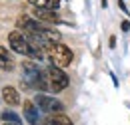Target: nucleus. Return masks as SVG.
<instances>
[{
    "label": "nucleus",
    "mask_w": 130,
    "mask_h": 125,
    "mask_svg": "<svg viewBox=\"0 0 130 125\" xmlns=\"http://www.w3.org/2000/svg\"><path fill=\"white\" fill-rule=\"evenodd\" d=\"M22 79H24V83L30 85L32 89H38V91L50 89L46 72H42L36 62H22Z\"/></svg>",
    "instance_id": "f257e3e1"
},
{
    "label": "nucleus",
    "mask_w": 130,
    "mask_h": 125,
    "mask_svg": "<svg viewBox=\"0 0 130 125\" xmlns=\"http://www.w3.org/2000/svg\"><path fill=\"white\" fill-rule=\"evenodd\" d=\"M46 56H48V60L52 62V66H58V68H68L72 60H74V54H72V50L62 44V42H56V44H50L46 48Z\"/></svg>",
    "instance_id": "f03ea898"
},
{
    "label": "nucleus",
    "mask_w": 130,
    "mask_h": 125,
    "mask_svg": "<svg viewBox=\"0 0 130 125\" xmlns=\"http://www.w3.org/2000/svg\"><path fill=\"white\" fill-rule=\"evenodd\" d=\"M46 78H48L50 89H52L54 93L66 89L68 83H70V79H68V76L64 74V70L58 68V66H48V68H46Z\"/></svg>",
    "instance_id": "7ed1b4c3"
},
{
    "label": "nucleus",
    "mask_w": 130,
    "mask_h": 125,
    "mask_svg": "<svg viewBox=\"0 0 130 125\" xmlns=\"http://www.w3.org/2000/svg\"><path fill=\"white\" fill-rule=\"evenodd\" d=\"M34 103L38 105V109L44 111V113H62L64 109V103L52 95H46V93H36L34 97Z\"/></svg>",
    "instance_id": "20e7f679"
},
{
    "label": "nucleus",
    "mask_w": 130,
    "mask_h": 125,
    "mask_svg": "<svg viewBox=\"0 0 130 125\" xmlns=\"http://www.w3.org/2000/svg\"><path fill=\"white\" fill-rule=\"evenodd\" d=\"M22 107H24V117H26L28 123L30 125H40V109H38V105H36L34 101H24Z\"/></svg>",
    "instance_id": "39448f33"
},
{
    "label": "nucleus",
    "mask_w": 130,
    "mask_h": 125,
    "mask_svg": "<svg viewBox=\"0 0 130 125\" xmlns=\"http://www.w3.org/2000/svg\"><path fill=\"white\" fill-rule=\"evenodd\" d=\"M34 18L40 22H50V24L60 22V16L56 14V10H44V8H34Z\"/></svg>",
    "instance_id": "423d86ee"
},
{
    "label": "nucleus",
    "mask_w": 130,
    "mask_h": 125,
    "mask_svg": "<svg viewBox=\"0 0 130 125\" xmlns=\"http://www.w3.org/2000/svg\"><path fill=\"white\" fill-rule=\"evenodd\" d=\"M0 93H2V101H4L6 105H18V103H20L18 89H16V87H12V85H6Z\"/></svg>",
    "instance_id": "0eeeda50"
},
{
    "label": "nucleus",
    "mask_w": 130,
    "mask_h": 125,
    "mask_svg": "<svg viewBox=\"0 0 130 125\" xmlns=\"http://www.w3.org/2000/svg\"><path fill=\"white\" fill-rule=\"evenodd\" d=\"M14 56L6 50L4 46H0V70H4V72H10V70H14Z\"/></svg>",
    "instance_id": "6e6552de"
},
{
    "label": "nucleus",
    "mask_w": 130,
    "mask_h": 125,
    "mask_svg": "<svg viewBox=\"0 0 130 125\" xmlns=\"http://www.w3.org/2000/svg\"><path fill=\"white\" fill-rule=\"evenodd\" d=\"M28 2L32 4L34 8H44V10H56L58 4H60L56 0H28Z\"/></svg>",
    "instance_id": "1a4fd4ad"
},
{
    "label": "nucleus",
    "mask_w": 130,
    "mask_h": 125,
    "mask_svg": "<svg viewBox=\"0 0 130 125\" xmlns=\"http://www.w3.org/2000/svg\"><path fill=\"white\" fill-rule=\"evenodd\" d=\"M46 125H74V123H72L70 117H66L64 113H54V115L48 119Z\"/></svg>",
    "instance_id": "9d476101"
},
{
    "label": "nucleus",
    "mask_w": 130,
    "mask_h": 125,
    "mask_svg": "<svg viewBox=\"0 0 130 125\" xmlns=\"http://www.w3.org/2000/svg\"><path fill=\"white\" fill-rule=\"evenodd\" d=\"M0 119L4 121V123H16V125H20V115L18 113H14V111H10V109H4L2 113H0Z\"/></svg>",
    "instance_id": "9b49d317"
},
{
    "label": "nucleus",
    "mask_w": 130,
    "mask_h": 125,
    "mask_svg": "<svg viewBox=\"0 0 130 125\" xmlns=\"http://www.w3.org/2000/svg\"><path fill=\"white\" fill-rule=\"evenodd\" d=\"M120 28H122V32H128L130 30V22H128V20H124V22L120 24Z\"/></svg>",
    "instance_id": "f8f14e48"
},
{
    "label": "nucleus",
    "mask_w": 130,
    "mask_h": 125,
    "mask_svg": "<svg viewBox=\"0 0 130 125\" xmlns=\"http://www.w3.org/2000/svg\"><path fill=\"white\" fill-rule=\"evenodd\" d=\"M110 48H116V38L114 36H110Z\"/></svg>",
    "instance_id": "ddd939ff"
},
{
    "label": "nucleus",
    "mask_w": 130,
    "mask_h": 125,
    "mask_svg": "<svg viewBox=\"0 0 130 125\" xmlns=\"http://www.w3.org/2000/svg\"><path fill=\"white\" fill-rule=\"evenodd\" d=\"M4 125H16V123H4Z\"/></svg>",
    "instance_id": "4468645a"
},
{
    "label": "nucleus",
    "mask_w": 130,
    "mask_h": 125,
    "mask_svg": "<svg viewBox=\"0 0 130 125\" xmlns=\"http://www.w3.org/2000/svg\"><path fill=\"white\" fill-rule=\"evenodd\" d=\"M0 99H2V95H0Z\"/></svg>",
    "instance_id": "2eb2a0df"
},
{
    "label": "nucleus",
    "mask_w": 130,
    "mask_h": 125,
    "mask_svg": "<svg viewBox=\"0 0 130 125\" xmlns=\"http://www.w3.org/2000/svg\"><path fill=\"white\" fill-rule=\"evenodd\" d=\"M56 2H60V0H56Z\"/></svg>",
    "instance_id": "dca6fc26"
}]
</instances>
